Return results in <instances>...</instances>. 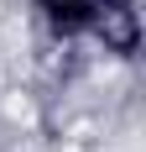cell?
I'll list each match as a JSON object with an SVG mask.
<instances>
[{"instance_id":"1","label":"cell","mask_w":146,"mask_h":152,"mask_svg":"<svg viewBox=\"0 0 146 152\" xmlns=\"http://www.w3.org/2000/svg\"><path fill=\"white\" fill-rule=\"evenodd\" d=\"M94 31H99L115 53H136V11H131V0H104Z\"/></svg>"},{"instance_id":"2","label":"cell","mask_w":146,"mask_h":152,"mask_svg":"<svg viewBox=\"0 0 146 152\" xmlns=\"http://www.w3.org/2000/svg\"><path fill=\"white\" fill-rule=\"evenodd\" d=\"M99 5H104V0H42V11H47V21H52V31H63V37L94 26V21H99Z\"/></svg>"}]
</instances>
